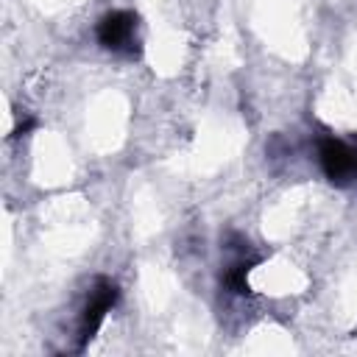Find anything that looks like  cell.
Returning a JSON list of instances; mask_svg holds the SVG:
<instances>
[{
	"label": "cell",
	"mask_w": 357,
	"mask_h": 357,
	"mask_svg": "<svg viewBox=\"0 0 357 357\" xmlns=\"http://www.w3.org/2000/svg\"><path fill=\"white\" fill-rule=\"evenodd\" d=\"M117 284L106 276H98L92 282V290L86 296V304L81 310V318H78V343H75V351H84L89 346V340L98 335L100 324L106 321V312L117 304Z\"/></svg>",
	"instance_id": "6da1fadb"
},
{
	"label": "cell",
	"mask_w": 357,
	"mask_h": 357,
	"mask_svg": "<svg viewBox=\"0 0 357 357\" xmlns=\"http://www.w3.org/2000/svg\"><path fill=\"white\" fill-rule=\"evenodd\" d=\"M137 28H139V17L134 11H126V8H117V11H109L100 17L98 22V42L112 50V53H123V56H139V36H137Z\"/></svg>",
	"instance_id": "7a4b0ae2"
},
{
	"label": "cell",
	"mask_w": 357,
	"mask_h": 357,
	"mask_svg": "<svg viewBox=\"0 0 357 357\" xmlns=\"http://www.w3.org/2000/svg\"><path fill=\"white\" fill-rule=\"evenodd\" d=\"M318 159H321V170L324 176L337 184L346 187L354 181V148L346 145L337 137H324L318 142Z\"/></svg>",
	"instance_id": "3957f363"
},
{
	"label": "cell",
	"mask_w": 357,
	"mask_h": 357,
	"mask_svg": "<svg viewBox=\"0 0 357 357\" xmlns=\"http://www.w3.org/2000/svg\"><path fill=\"white\" fill-rule=\"evenodd\" d=\"M257 265V259L254 257H237L223 273H220V284L229 290V293H234V296H245L248 293V271Z\"/></svg>",
	"instance_id": "277c9868"
},
{
	"label": "cell",
	"mask_w": 357,
	"mask_h": 357,
	"mask_svg": "<svg viewBox=\"0 0 357 357\" xmlns=\"http://www.w3.org/2000/svg\"><path fill=\"white\" fill-rule=\"evenodd\" d=\"M33 126H36V120H33V117H25V120H20V123H17V128H14V137H22V134H28Z\"/></svg>",
	"instance_id": "5b68a950"
},
{
	"label": "cell",
	"mask_w": 357,
	"mask_h": 357,
	"mask_svg": "<svg viewBox=\"0 0 357 357\" xmlns=\"http://www.w3.org/2000/svg\"><path fill=\"white\" fill-rule=\"evenodd\" d=\"M351 184H357V148H354V181Z\"/></svg>",
	"instance_id": "8992f818"
}]
</instances>
